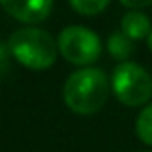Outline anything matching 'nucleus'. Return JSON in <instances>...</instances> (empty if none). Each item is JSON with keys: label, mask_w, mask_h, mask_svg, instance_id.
<instances>
[{"label": "nucleus", "mask_w": 152, "mask_h": 152, "mask_svg": "<svg viewBox=\"0 0 152 152\" xmlns=\"http://www.w3.org/2000/svg\"><path fill=\"white\" fill-rule=\"evenodd\" d=\"M57 50L72 64L88 66L95 63L102 52L100 38L88 27L70 25L57 38Z\"/></svg>", "instance_id": "nucleus-4"}, {"label": "nucleus", "mask_w": 152, "mask_h": 152, "mask_svg": "<svg viewBox=\"0 0 152 152\" xmlns=\"http://www.w3.org/2000/svg\"><path fill=\"white\" fill-rule=\"evenodd\" d=\"M107 50H109V54H111L115 59L125 61V59H129V57L132 56V52H134L132 39H131L127 34H124L122 31H116V32H113V34L109 36V39H107Z\"/></svg>", "instance_id": "nucleus-7"}, {"label": "nucleus", "mask_w": 152, "mask_h": 152, "mask_svg": "<svg viewBox=\"0 0 152 152\" xmlns=\"http://www.w3.org/2000/svg\"><path fill=\"white\" fill-rule=\"evenodd\" d=\"M150 31H152L150 20L147 18V15L140 13L138 9L129 11L122 18V32L127 34L131 39H143L148 36Z\"/></svg>", "instance_id": "nucleus-6"}, {"label": "nucleus", "mask_w": 152, "mask_h": 152, "mask_svg": "<svg viewBox=\"0 0 152 152\" xmlns=\"http://www.w3.org/2000/svg\"><path fill=\"white\" fill-rule=\"evenodd\" d=\"M9 50L20 64L31 70H47L57 57V43L47 31L38 27L15 31L9 38Z\"/></svg>", "instance_id": "nucleus-2"}, {"label": "nucleus", "mask_w": 152, "mask_h": 152, "mask_svg": "<svg viewBox=\"0 0 152 152\" xmlns=\"http://www.w3.org/2000/svg\"><path fill=\"white\" fill-rule=\"evenodd\" d=\"M111 88L122 104L138 107L147 104L152 97V77L138 63L122 61L113 72Z\"/></svg>", "instance_id": "nucleus-3"}, {"label": "nucleus", "mask_w": 152, "mask_h": 152, "mask_svg": "<svg viewBox=\"0 0 152 152\" xmlns=\"http://www.w3.org/2000/svg\"><path fill=\"white\" fill-rule=\"evenodd\" d=\"M109 83L106 73L95 66H84L70 73L63 86L66 106L77 115H93L107 100Z\"/></svg>", "instance_id": "nucleus-1"}, {"label": "nucleus", "mask_w": 152, "mask_h": 152, "mask_svg": "<svg viewBox=\"0 0 152 152\" xmlns=\"http://www.w3.org/2000/svg\"><path fill=\"white\" fill-rule=\"evenodd\" d=\"M68 2L73 7V11H77L79 15L93 16V15L102 13L107 7L109 0H68Z\"/></svg>", "instance_id": "nucleus-9"}, {"label": "nucleus", "mask_w": 152, "mask_h": 152, "mask_svg": "<svg viewBox=\"0 0 152 152\" xmlns=\"http://www.w3.org/2000/svg\"><path fill=\"white\" fill-rule=\"evenodd\" d=\"M147 45H148V50L152 52V31H150L148 36H147Z\"/></svg>", "instance_id": "nucleus-11"}, {"label": "nucleus", "mask_w": 152, "mask_h": 152, "mask_svg": "<svg viewBox=\"0 0 152 152\" xmlns=\"http://www.w3.org/2000/svg\"><path fill=\"white\" fill-rule=\"evenodd\" d=\"M136 134L143 143L152 147V104L140 113L136 120Z\"/></svg>", "instance_id": "nucleus-8"}, {"label": "nucleus", "mask_w": 152, "mask_h": 152, "mask_svg": "<svg viewBox=\"0 0 152 152\" xmlns=\"http://www.w3.org/2000/svg\"><path fill=\"white\" fill-rule=\"evenodd\" d=\"M120 4L131 9H141V7H148L152 0H120Z\"/></svg>", "instance_id": "nucleus-10"}, {"label": "nucleus", "mask_w": 152, "mask_h": 152, "mask_svg": "<svg viewBox=\"0 0 152 152\" xmlns=\"http://www.w3.org/2000/svg\"><path fill=\"white\" fill-rule=\"evenodd\" d=\"M0 6L15 20L34 25L47 20L52 11V0H0Z\"/></svg>", "instance_id": "nucleus-5"}]
</instances>
